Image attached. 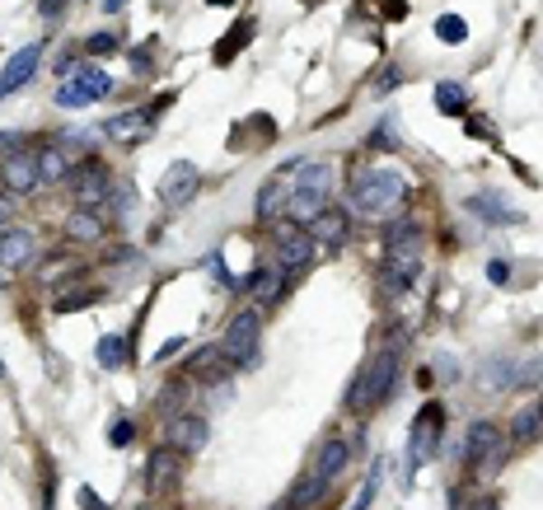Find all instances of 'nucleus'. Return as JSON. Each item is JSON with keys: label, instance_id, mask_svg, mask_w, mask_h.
Listing matches in <instances>:
<instances>
[{"label": "nucleus", "instance_id": "nucleus-1", "mask_svg": "<svg viewBox=\"0 0 543 510\" xmlns=\"http://www.w3.org/2000/svg\"><path fill=\"white\" fill-rule=\"evenodd\" d=\"M422 277V225L413 216H398L385 230V286L407 290Z\"/></svg>", "mask_w": 543, "mask_h": 510}, {"label": "nucleus", "instance_id": "nucleus-2", "mask_svg": "<svg viewBox=\"0 0 543 510\" xmlns=\"http://www.w3.org/2000/svg\"><path fill=\"white\" fill-rule=\"evenodd\" d=\"M403 197H407V183L403 174H389V169H366L351 183V211L357 216H389Z\"/></svg>", "mask_w": 543, "mask_h": 510}, {"label": "nucleus", "instance_id": "nucleus-3", "mask_svg": "<svg viewBox=\"0 0 543 510\" xmlns=\"http://www.w3.org/2000/svg\"><path fill=\"white\" fill-rule=\"evenodd\" d=\"M221 352L234 365H258V356H262V309H239L230 318L225 337H221Z\"/></svg>", "mask_w": 543, "mask_h": 510}, {"label": "nucleus", "instance_id": "nucleus-4", "mask_svg": "<svg viewBox=\"0 0 543 510\" xmlns=\"http://www.w3.org/2000/svg\"><path fill=\"white\" fill-rule=\"evenodd\" d=\"M329 187H333V165H300V183H291V216L310 225V216H319L323 202H329Z\"/></svg>", "mask_w": 543, "mask_h": 510}, {"label": "nucleus", "instance_id": "nucleus-5", "mask_svg": "<svg viewBox=\"0 0 543 510\" xmlns=\"http://www.w3.org/2000/svg\"><path fill=\"white\" fill-rule=\"evenodd\" d=\"M506 445V436H501V426L497 421H473L469 426V436H464V464L473 468V473H497L501 468V449Z\"/></svg>", "mask_w": 543, "mask_h": 510}, {"label": "nucleus", "instance_id": "nucleus-6", "mask_svg": "<svg viewBox=\"0 0 543 510\" xmlns=\"http://www.w3.org/2000/svg\"><path fill=\"white\" fill-rule=\"evenodd\" d=\"M108 90H113L108 71H99V66L71 71V75H66V85L57 90V109H90V103H99Z\"/></svg>", "mask_w": 543, "mask_h": 510}, {"label": "nucleus", "instance_id": "nucleus-7", "mask_svg": "<svg viewBox=\"0 0 543 510\" xmlns=\"http://www.w3.org/2000/svg\"><path fill=\"white\" fill-rule=\"evenodd\" d=\"M441 431H445V408L441 402H422V412L413 417V449H407V464H426L431 454H436V445H441Z\"/></svg>", "mask_w": 543, "mask_h": 510}, {"label": "nucleus", "instance_id": "nucleus-8", "mask_svg": "<svg viewBox=\"0 0 543 510\" xmlns=\"http://www.w3.org/2000/svg\"><path fill=\"white\" fill-rule=\"evenodd\" d=\"M197 187H202V174L193 159H174V165L159 174V202L165 206H187L197 197Z\"/></svg>", "mask_w": 543, "mask_h": 510}, {"label": "nucleus", "instance_id": "nucleus-9", "mask_svg": "<svg viewBox=\"0 0 543 510\" xmlns=\"http://www.w3.org/2000/svg\"><path fill=\"white\" fill-rule=\"evenodd\" d=\"M394 380H398V342L385 346V352L366 365V412L385 408V398L394 393Z\"/></svg>", "mask_w": 543, "mask_h": 510}, {"label": "nucleus", "instance_id": "nucleus-10", "mask_svg": "<svg viewBox=\"0 0 543 510\" xmlns=\"http://www.w3.org/2000/svg\"><path fill=\"white\" fill-rule=\"evenodd\" d=\"M71 193H75V202L85 206V211L103 206L108 197H113V187H108V169H103V165H80V169H71Z\"/></svg>", "mask_w": 543, "mask_h": 510}, {"label": "nucleus", "instance_id": "nucleus-11", "mask_svg": "<svg viewBox=\"0 0 543 510\" xmlns=\"http://www.w3.org/2000/svg\"><path fill=\"white\" fill-rule=\"evenodd\" d=\"M314 262V239H310V230H281L277 234V267L286 277H295V272H305V267Z\"/></svg>", "mask_w": 543, "mask_h": 510}, {"label": "nucleus", "instance_id": "nucleus-12", "mask_svg": "<svg viewBox=\"0 0 543 510\" xmlns=\"http://www.w3.org/2000/svg\"><path fill=\"white\" fill-rule=\"evenodd\" d=\"M165 445H174L183 459H187V454H197L206 445V421L197 412H174L169 426H165Z\"/></svg>", "mask_w": 543, "mask_h": 510}, {"label": "nucleus", "instance_id": "nucleus-13", "mask_svg": "<svg viewBox=\"0 0 543 510\" xmlns=\"http://www.w3.org/2000/svg\"><path fill=\"white\" fill-rule=\"evenodd\" d=\"M38 61H43V42H29V47H19L14 57H10V66L0 71V99L29 85V80H33V71H38Z\"/></svg>", "mask_w": 543, "mask_h": 510}, {"label": "nucleus", "instance_id": "nucleus-14", "mask_svg": "<svg viewBox=\"0 0 543 510\" xmlns=\"http://www.w3.org/2000/svg\"><path fill=\"white\" fill-rule=\"evenodd\" d=\"M187 374H193L197 384H225L234 374V361L221 352V346H202V352L187 361Z\"/></svg>", "mask_w": 543, "mask_h": 510}, {"label": "nucleus", "instance_id": "nucleus-15", "mask_svg": "<svg viewBox=\"0 0 543 510\" xmlns=\"http://www.w3.org/2000/svg\"><path fill=\"white\" fill-rule=\"evenodd\" d=\"M38 258V244L29 230H0V267L5 272H19V267H29Z\"/></svg>", "mask_w": 543, "mask_h": 510}, {"label": "nucleus", "instance_id": "nucleus-16", "mask_svg": "<svg viewBox=\"0 0 543 510\" xmlns=\"http://www.w3.org/2000/svg\"><path fill=\"white\" fill-rule=\"evenodd\" d=\"M146 477H150L155 492L178 487V477H183V454H178L174 445H159V449L150 454V464H146Z\"/></svg>", "mask_w": 543, "mask_h": 510}, {"label": "nucleus", "instance_id": "nucleus-17", "mask_svg": "<svg viewBox=\"0 0 543 510\" xmlns=\"http://www.w3.org/2000/svg\"><path fill=\"white\" fill-rule=\"evenodd\" d=\"M310 239H314V244H342V239H347V230H351V221H347V211H338V206H323L319 211V216H310Z\"/></svg>", "mask_w": 543, "mask_h": 510}, {"label": "nucleus", "instance_id": "nucleus-18", "mask_svg": "<svg viewBox=\"0 0 543 510\" xmlns=\"http://www.w3.org/2000/svg\"><path fill=\"white\" fill-rule=\"evenodd\" d=\"M103 137H113L118 146H136L150 137V118L146 113H122V118H108L103 122Z\"/></svg>", "mask_w": 543, "mask_h": 510}, {"label": "nucleus", "instance_id": "nucleus-19", "mask_svg": "<svg viewBox=\"0 0 543 510\" xmlns=\"http://www.w3.org/2000/svg\"><path fill=\"white\" fill-rule=\"evenodd\" d=\"M5 183H10V193H33V187L43 183L38 159H33V155H24V150H14V155L5 159Z\"/></svg>", "mask_w": 543, "mask_h": 510}, {"label": "nucleus", "instance_id": "nucleus-20", "mask_svg": "<svg viewBox=\"0 0 543 510\" xmlns=\"http://www.w3.org/2000/svg\"><path fill=\"white\" fill-rule=\"evenodd\" d=\"M281 206H291V178L286 174L262 183V193H258V221H277Z\"/></svg>", "mask_w": 543, "mask_h": 510}, {"label": "nucleus", "instance_id": "nucleus-21", "mask_svg": "<svg viewBox=\"0 0 543 510\" xmlns=\"http://www.w3.org/2000/svg\"><path fill=\"white\" fill-rule=\"evenodd\" d=\"M243 286H249V290L258 295V309H267V305H277V300H281V290H286V272H281V267H272V272H267V267H258V272H253L249 281H243Z\"/></svg>", "mask_w": 543, "mask_h": 510}, {"label": "nucleus", "instance_id": "nucleus-22", "mask_svg": "<svg viewBox=\"0 0 543 510\" xmlns=\"http://www.w3.org/2000/svg\"><path fill=\"white\" fill-rule=\"evenodd\" d=\"M469 211L473 216H487V225H520L525 216L515 206H506L501 197H492V193H482V197H469Z\"/></svg>", "mask_w": 543, "mask_h": 510}, {"label": "nucleus", "instance_id": "nucleus-23", "mask_svg": "<svg viewBox=\"0 0 543 510\" xmlns=\"http://www.w3.org/2000/svg\"><path fill=\"white\" fill-rule=\"evenodd\" d=\"M347 459H351V440H329L319 449V459H314V473L323 477V482H333L342 468H347Z\"/></svg>", "mask_w": 543, "mask_h": 510}, {"label": "nucleus", "instance_id": "nucleus-24", "mask_svg": "<svg viewBox=\"0 0 543 510\" xmlns=\"http://www.w3.org/2000/svg\"><path fill=\"white\" fill-rule=\"evenodd\" d=\"M249 38H253V19H239L234 29H230V33H225L221 42H215V52H211V61H215V66H225L230 57H239V52L249 47Z\"/></svg>", "mask_w": 543, "mask_h": 510}, {"label": "nucleus", "instance_id": "nucleus-25", "mask_svg": "<svg viewBox=\"0 0 543 510\" xmlns=\"http://www.w3.org/2000/svg\"><path fill=\"white\" fill-rule=\"evenodd\" d=\"M66 239H75V244H99V239H103V221H99V211H85V206H80L75 216L66 221Z\"/></svg>", "mask_w": 543, "mask_h": 510}, {"label": "nucleus", "instance_id": "nucleus-26", "mask_svg": "<svg viewBox=\"0 0 543 510\" xmlns=\"http://www.w3.org/2000/svg\"><path fill=\"white\" fill-rule=\"evenodd\" d=\"M436 109L445 118H464L469 113V90L454 85V80H441V85H436Z\"/></svg>", "mask_w": 543, "mask_h": 510}, {"label": "nucleus", "instance_id": "nucleus-27", "mask_svg": "<svg viewBox=\"0 0 543 510\" xmlns=\"http://www.w3.org/2000/svg\"><path fill=\"white\" fill-rule=\"evenodd\" d=\"M538 426H543V402H529V408L515 412V421H510V440H515V445H529V440L538 436Z\"/></svg>", "mask_w": 543, "mask_h": 510}, {"label": "nucleus", "instance_id": "nucleus-28", "mask_svg": "<svg viewBox=\"0 0 543 510\" xmlns=\"http://www.w3.org/2000/svg\"><path fill=\"white\" fill-rule=\"evenodd\" d=\"M323 492H329V482H323L319 473H305V477L291 487V496H286V510H305V505H314Z\"/></svg>", "mask_w": 543, "mask_h": 510}, {"label": "nucleus", "instance_id": "nucleus-29", "mask_svg": "<svg viewBox=\"0 0 543 510\" xmlns=\"http://www.w3.org/2000/svg\"><path fill=\"white\" fill-rule=\"evenodd\" d=\"M38 174H43V183H62V178H71V165H66L62 146H47V150L38 155Z\"/></svg>", "mask_w": 543, "mask_h": 510}, {"label": "nucleus", "instance_id": "nucleus-30", "mask_svg": "<svg viewBox=\"0 0 543 510\" xmlns=\"http://www.w3.org/2000/svg\"><path fill=\"white\" fill-rule=\"evenodd\" d=\"M122 361H127V342H122L118 333H108V337L99 342V365H103V370H122Z\"/></svg>", "mask_w": 543, "mask_h": 510}, {"label": "nucleus", "instance_id": "nucleus-31", "mask_svg": "<svg viewBox=\"0 0 543 510\" xmlns=\"http://www.w3.org/2000/svg\"><path fill=\"white\" fill-rule=\"evenodd\" d=\"M94 300H99L94 290H85V286H71L66 295H57V300H52V309H57V314H71V309H90Z\"/></svg>", "mask_w": 543, "mask_h": 510}, {"label": "nucleus", "instance_id": "nucleus-32", "mask_svg": "<svg viewBox=\"0 0 543 510\" xmlns=\"http://www.w3.org/2000/svg\"><path fill=\"white\" fill-rule=\"evenodd\" d=\"M366 146H370V150H398V122H394V118H379Z\"/></svg>", "mask_w": 543, "mask_h": 510}, {"label": "nucleus", "instance_id": "nucleus-33", "mask_svg": "<svg viewBox=\"0 0 543 510\" xmlns=\"http://www.w3.org/2000/svg\"><path fill=\"white\" fill-rule=\"evenodd\" d=\"M436 38L450 42V47H459V42L469 38V24L459 19V14H441V19H436Z\"/></svg>", "mask_w": 543, "mask_h": 510}, {"label": "nucleus", "instance_id": "nucleus-34", "mask_svg": "<svg viewBox=\"0 0 543 510\" xmlns=\"http://www.w3.org/2000/svg\"><path fill=\"white\" fill-rule=\"evenodd\" d=\"M487 370H492V374H482V389H510V384H520V374H510V361H492Z\"/></svg>", "mask_w": 543, "mask_h": 510}, {"label": "nucleus", "instance_id": "nucleus-35", "mask_svg": "<svg viewBox=\"0 0 543 510\" xmlns=\"http://www.w3.org/2000/svg\"><path fill=\"white\" fill-rule=\"evenodd\" d=\"M85 52L90 57H113V52H122V38L118 33H94V38H85Z\"/></svg>", "mask_w": 543, "mask_h": 510}, {"label": "nucleus", "instance_id": "nucleus-36", "mask_svg": "<svg viewBox=\"0 0 543 510\" xmlns=\"http://www.w3.org/2000/svg\"><path fill=\"white\" fill-rule=\"evenodd\" d=\"M379 473H385V459H375V464H370V473H366V482H361V496L351 501V510H366V505L375 501V482H379Z\"/></svg>", "mask_w": 543, "mask_h": 510}, {"label": "nucleus", "instance_id": "nucleus-37", "mask_svg": "<svg viewBox=\"0 0 543 510\" xmlns=\"http://www.w3.org/2000/svg\"><path fill=\"white\" fill-rule=\"evenodd\" d=\"M131 440H136V421H131V417H118L113 426H108V445L122 449V445H131Z\"/></svg>", "mask_w": 543, "mask_h": 510}, {"label": "nucleus", "instance_id": "nucleus-38", "mask_svg": "<svg viewBox=\"0 0 543 510\" xmlns=\"http://www.w3.org/2000/svg\"><path fill=\"white\" fill-rule=\"evenodd\" d=\"M347 408H351V412H366V370H357V380H351Z\"/></svg>", "mask_w": 543, "mask_h": 510}, {"label": "nucleus", "instance_id": "nucleus-39", "mask_svg": "<svg viewBox=\"0 0 543 510\" xmlns=\"http://www.w3.org/2000/svg\"><path fill=\"white\" fill-rule=\"evenodd\" d=\"M75 501H80V510H108V505H103V496H99L94 487H80V492H75Z\"/></svg>", "mask_w": 543, "mask_h": 510}, {"label": "nucleus", "instance_id": "nucleus-40", "mask_svg": "<svg viewBox=\"0 0 543 510\" xmlns=\"http://www.w3.org/2000/svg\"><path fill=\"white\" fill-rule=\"evenodd\" d=\"M398 90V66H385V75H375V94H389Z\"/></svg>", "mask_w": 543, "mask_h": 510}, {"label": "nucleus", "instance_id": "nucleus-41", "mask_svg": "<svg viewBox=\"0 0 543 510\" xmlns=\"http://www.w3.org/2000/svg\"><path fill=\"white\" fill-rule=\"evenodd\" d=\"M66 5H71V0H38V14H43V19H62Z\"/></svg>", "mask_w": 543, "mask_h": 510}, {"label": "nucleus", "instance_id": "nucleus-42", "mask_svg": "<svg viewBox=\"0 0 543 510\" xmlns=\"http://www.w3.org/2000/svg\"><path fill=\"white\" fill-rule=\"evenodd\" d=\"M131 66H136V75H150V47H136L131 52Z\"/></svg>", "mask_w": 543, "mask_h": 510}, {"label": "nucleus", "instance_id": "nucleus-43", "mask_svg": "<svg viewBox=\"0 0 543 510\" xmlns=\"http://www.w3.org/2000/svg\"><path fill=\"white\" fill-rule=\"evenodd\" d=\"M10 221H14V202L0 193V225H10Z\"/></svg>", "mask_w": 543, "mask_h": 510}, {"label": "nucleus", "instance_id": "nucleus-44", "mask_svg": "<svg viewBox=\"0 0 543 510\" xmlns=\"http://www.w3.org/2000/svg\"><path fill=\"white\" fill-rule=\"evenodd\" d=\"M487 277H492V281H506L510 267H506V262H487Z\"/></svg>", "mask_w": 543, "mask_h": 510}, {"label": "nucleus", "instance_id": "nucleus-45", "mask_svg": "<svg viewBox=\"0 0 543 510\" xmlns=\"http://www.w3.org/2000/svg\"><path fill=\"white\" fill-rule=\"evenodd\" d=\"M385 14H389V19H403L407 5H403V0H385Z\"/></svg>", "mask_w": 543, "mask_h": 510}, {"label": "nucleus", "instance_id": "nucleus-46", "mask_svg": "<svg viewBox=\"0 0 543 510\" xmlns=\"http://www.w3.org/2000/svg\"><path fill=\"white\" fill-rule=\"evenodd\" d=\"M178 346H183V342H165V346H159V352H155V361H169V356L178 352Z\"/></svg>", "mask_w": 543, "mask_h": 510}, {"label": "nucleus", "instance_id": "nucleus-47", "mask_svg": "<svg viewBox=\"0 0 543 510\" xmlns=\"http://www.w3.org/2000/svg\"><path fill=\"white\" fill-rule=\"evenodd\" d=\"M103 10H108V14H122V10H127V0H103Z\"/></svg>", "mask_w": 543, "mask_h": 510}, {"label": "nucleus", "instance_id": "nucleus-48", "mask_svg": "<svg viewBox=\"0 0 543 510\" xmlns=\"http://www.w3.org/2000/svg\"><path fill=\"white\" fill-rule=\"evenodd\" d=\"M473 510H497V501H478Z\"/></svg>", "mask_w": 543, "mask_h": 510}, {"label": "nucleus", "instance_id": "nucleus-49", "mask_svg": "<svg viewBox=\"0 0 543 510\" xmlns=\"http://www.w3.org/2000/svg\"><path fill=\"white\" fill-rule=\"evenodd\" d=\"M206 5H230V0H206Z\"/></svg>", "mask_w": 543, "mask_h": 510}, {"label": "nucleus", "instance_id": "nucleus-50", "mask_svg": "<svg viewBox=\"0 0 543 510\" xmlns=\"http://www.w3.org/2000/svg\"><path fill=\"white\" fill-rule=\"evenodd\" d=\"M0 380H5V361H0Z\"/></svg>", "mask_w": 543, "mask_h": 510}]
</instances>
